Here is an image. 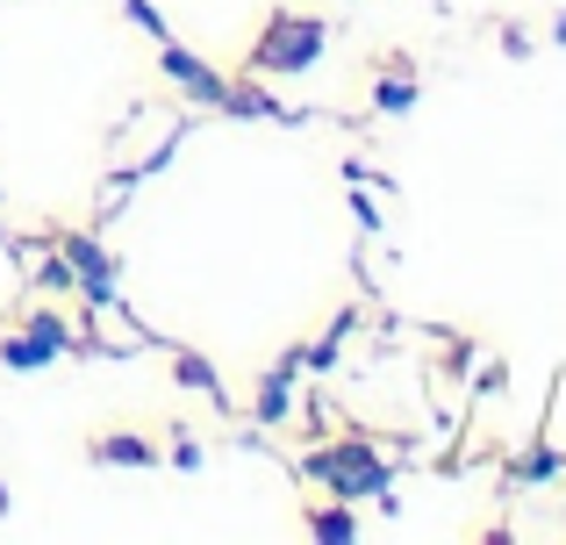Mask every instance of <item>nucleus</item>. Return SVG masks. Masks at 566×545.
Listing matches in <instances>:
<instances>
[{
  "label": "nucleus",
  "instance_id": "1",
  "mask_svg": "<svg viewBox=\"0 0 566 545\" xmlns=\"http://www.w3.org/2000/svg\"><path fill=\"white\" fill-rule=\"evenodd\" d=\"M323 51H331V14L273 8L259 22V36L244 43V72H251V80H302Z\"/></svg>",
  "mask_w": 566,
  "mask_h": 545
},
{
  "label": "nucleus",
  "instance_id": "2",
  "mask_svg": "<svg viewBox=\"0 0 566 545\" xmlns=\"http://www.w3.org/2000/svg\"><path fill=\"white\" fill-rule=\"evenodd\" d=\"M302 481L316 495H337V503H366V495H380L395 481V467H387L374 438H331V446L302 452Z\"/></svg>",
  "mask_w": 566,
  "mask_h": 545
},
{
  "label": "nucleus",
  "instance_id": "3",
  "mask_svg": "<svg viewBox=\"0 0 566 545\" xmlns=\"http://www.w3.org/2000/svg\"><path fill=\"white\" fill-rule=\"evenodd\" d=\"M72 345H80V337L65 331L57 308H22V316L0 331V366H8V374H43V366H57Z\"/></svg>",
  "mask_w": 566,
  "mask_h": 545
},
{
  "label": "nucleus",
  "instance_id": "4",
  "mask_svg": "<svg viewBox=\"0 0 566 545\" xmlns=\"http://www.w3.org/2000/svg\"><path fill=\"white\" fill-rule=\"evenodd\" d=\"M43 238H51L57 252L72 259V273H80V287L94 294L101 308H115V280H123V259H115L108 244H101V238H86V230H72V223H51Z\"/></svg>",
  "mask_w": 566,
  "mask_h": 545
},
{
  "label": "nucleus",
  "instance_id": "5",
  "mask_svg": "<svg viewBox=\"0 0 566 545\" xmlns=\"http://www.w3.org/2000/svg\"><path fill=\"white\" fill-rule=\"evenodd\" d=\"M86 460L94 467H158L166 460V431L158 423H101V431H86Z\"/></svg>",
  "mask_w": 566,
  "mask_h": 545
},
{
  "label": "nucleus",
  "instance_id": "6",
  "mask_svg": "<svg viewBox=\"0 0 566 545\" xmlns=\"http://www.w3.org/2000/svg\"><path fill=\"white\" fill-rule=\"evenodd\" d=\"M302 352H308V345L294 337V345L280 352L273 366H265V380L251 388V417H259V423H287V409H294V374H302Z\"/></svg>",
  "mask_w": 566,
  "mask_h": 545
},
{
  "label": "nucleus",
  "instance_id": "7",
  "mask_svg": "<svg viewBox=\"0 0 566 545\" xmlns=\"http://www.w3.org/2000/svg\"><path fill=\"white\" fill-rule=\"evenodd\" d=\"M559 467H566V452L553 446V402H545V417H538V438H531V446L510 460V481H516V489H538V481H553Z\"/></svg>",
  "mask_w": 566,
  "mask_h": 545
},
{
  "label": "nucleus",
  "instance_id": "8",
  "mask_svg": "<svg viewBox=\"0 0 566 545\" xmlns=\"http://www.w3.org/2000/svg\"><path fill=\"white\" fill-rule=\"evenodd\" d=\"M172 380H180L187 395H201L208 409H230V402H237V395H230V380H222V374H216V366H208L193 345H172Z\"/></svg>",
  "mask_w": 566,
  "mask_h": 545
},
{
  "label": "nucleus",
  "instance_id": "9",
  "mask_svg": "<svg viewBox=\"0 0 566 545\" xmlns=\"http://www.w3.org/2000/svg\"><path fill=\"white\" fill-rule=\"evenodd\" d=\"M352 331H359V308H352V302H345V308H331V323H323L316 337H302V345H308V352H302V366H308V374H331Z\"/></svg>",
  "mask_w": 566,
  "mask_h": 545
},
{
  "label": "nucleus",
  "instance_id": "10",
  "mask_svg": "<svg viewBox=\"0 0 566 545\" xmlns=\"http://www.w3.org/2000/svg\"><path fill=\"white\" fill-rule=\"evenodd\" d=\"M302 524H308V538H323V545L359 538V517H352V503H337V495H316V503L302 510Z\"/></svg>",
  "mask_w": 566,
  "mask_h": 545
},
{
  "label": "nucleus",
  "instance_id": "11",
  "mask_svg": "<svg viewBox=\"0 0 566 545\" xmlns=\"http://www.w3.org/2000/svg\"><path fill=\"white\" fill-rule=\"evenodd\" d=\"M29 287H36V294H51V302H57V294H72V287H80V273H72V259L57 252L51 238H43V266H36V280H29Z\"/></svg>",
  "mask_w": 566,
  "mask_h": 545
},
{
  "label": "nucleus",
  "instance_id": "12",
  "mask_svg": "<svg viewBox=\"0 0 566 545\" xmlns=\"http://www.w3.org/2000/svg\"><path fill=\"white\" fill-rule=\"evenodd\" d=\"M166 438H172V467H180V474H201V467H208V446H201V438H187L180 423H166Z\"/></svg>",
  "mask_w": 566,
  "mask_h": 545
},
{
  "label": "nucleus",
  "instance_id": "13",
  "mask_svg": "<svg viewBox=\"0 0 566 545\" xmlns=\"http://www.w3.org/2000/svg\"><path fill=\"white\" fill-rule=\"evenodd\" d=\"M123 14H129V22H137V29H144L151 43H158V36H172V29H166V14H158L151 0H123Z\"/></svg>",
  "mask_w": 566,
  "mask_h": 545
},
{
  "label": "nucleus",
  "instance_id": "14",
  "mask_svg": "<svg viewBox=\"0 0 566 545\" xmlns=\"http://www.w3.org/2000/svg\"><path fill=\"white\" fill-rule=\"evenodd\" d=\"M502 51H510V57H538V43H531L524 29H502Z\"/></svg>",
  "mask_w": 566,
  "mask_h": 545
}]
</instances>
